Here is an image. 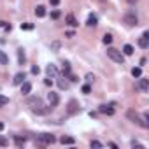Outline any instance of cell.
Returning a JSON list of instances; mask_svg holds the SVG:
<instances>
[{"instance_id":"7","label":"cell","mask_w":149,"mask_h":149,"mask_svg":"<svg viewBox=\"0 0 149 149\" xmlns=\"http://www.w3.org/2000/svg\"><path fill=\"white\" fill-rule=\"evenodd\" d=\"M48 102H49V105H51V107H56V105H58V102H60V97H58V93H54V91H49V93H48Z\"/></svg>"},{"instance_id":"22","label":"cell","mask_w":149,"mask_h":149,"mask_svg":"<svg viewBox=\"0 0 149 149\" xmlns=\"http://www.w3.org/2000/svg\"><path fill=\"white\" fill-rule=\"evenodd\" d=\"M0 63H2V65H7L9 63V58H7V54L4 51H0Z\"/></svg>"},{"instance_id":"1","label":"cell","mask_w":149,"mask_h":149,"mask_svg":"<svg viewBox=\"0 0 149 149\" xmlns=\"http://www.w3.org/2000/svg\"><path fill=\"white\" fill-rule=\"evenodd\" d=\"M27 103H28V107L32 109V112H33V114H39V116H44V114H48V112L53 109L51 105H46L44 102H42L40 97H30V98L27 100Z\"/></svg>"},{"instance_id":"11","label":"cell","mask_w":149,"mask_h":149,"mask_svg":"<svg viewBox=\"0 0 149 149\" xmlns=\"http://www.w3.org/2000/svg\"><path fill=\"white\" fill-rule=\"evenodd\" d=\"M67 112H69V114H76V112H79V103H77V100H70V102H69V109H67Z\"/></svg>"},{"instance_id":"29","label":"cell","mask_w":149,"mask_h":149,"mask_svg":"<svg viewBox=\"0 0 149 149\" xmlns=\"http://www.w3.org/2000/svg\"><path fill=\"white\" fill-rule=\"evenodd\" d=\"M82 93H84V95H90V93H91L90 84H84V86H82Z\"/></svg>"},{"instance_id":"20","label":"cell","mask_w":149,"mask_h":149,"mask_svg":"<svg viewBox=\"0 0 149 149\" xmlns=\"http://www.w3.org/2000/svg\"><path fill=\"white\" fill-rule=\"evenodd\" d=\"M25 60H27V56H25L23 49H18V61H19V65H23V63H25Z\"/></svg>"},{"instance_id":"15","label":"cell","mask_w":149,"mask_h":149,"mask_svg":"<svg viewBox=\"0 0 149 149\" xmlns=\"http://www.w3.org/2000/svg\"><path fill=\"white\" fill-rule=\"evenodd\" d=\"M86 25H88V27H97V25H98V18H97L95 14H90V16H88V21H86Z\"/></svg>"},{"instance_id":"5","label":"cell","mask_w":149,"mask_h":149,"mask_svg":"<svg viewBox=\"0 0 149 149\" xmlns=\"http://www.w3.org/2000/svg\"><path fill=\"white\" fill-rule=\"evenodd\" d=\"M123 21L128 27H137L139 25V18H137V14L135 12H128V14H125V18H123Z\"/></svg>"},{"instance_id":"35","label":"cell","mask_w":149,"mask_h":149,"mask_svg":"<svg viewBox=\"0 0 149 149\" xmlns=\"http://www.w3.org/2000/svg\"><path fill=\"white\" fill-rule=\"evenodd\" d=\"M69 79H70L72 82H77V81H79V77H77V76H72V74H69Z\"/></svg>"},{"instance_id":"33","label":"cell","mask_w":149,"mask_h":149,"mask_svg":"<svg viewBox=\"0 0 149 149\" xmlns=\"http://www.w3.org/2000/svg\"><path fill=\"white\" fill-rule=\"evenodd\" d=\"M51 18H53V19H58V18H60V11H53V12H51Z\"/></svg>"},{"instance_id":"18","label":"cell","mask_w":149,"mask_h":149,"mask_svg":"<svg viewBox=\"0 0 149 149\" xmlns=\"http://www.w3.org/2000/svg\"><path fill=\"white\" fill-rule=\"evenodd\" d=\"M30 91H32V84H30V82H27V81H25V82H23V84H21V93H23V95H28V93H30Z\"/></svg>"},{"instance_id":"27","label":"cell","mask_w":149,"mask_h":149,"mask_svg":"<svg viewBox=\"0 0 149 149\" xmlns=\"http://www.w3.org/2000/svg\"><path fill=\"white\" fill-rule=\"evenodd\" d=\"M58 86H60L61 90H69V82L63 81V79H60V81H58Z\"/></svg>"},{"instance_id":"8","label":"cell","mask_w":149,"mask_h":149,"mask_svg":"<svg viewBox=\"0 0 149 149\" xmlns=\"http://www.w3.org/2000/svg\"><path fill=\"white\" fill-rule=\"evenodd\" d=\"M139 46H140L142 49H147V48H149V32H144V33H142V37L139 39Z\"/></svg>"},{"instance_id":"34","label":"cell","mask_w":149,"mask_h":149,"mask_svg":"<svg viewBox=\"0 0 149 149\" xmlns=\"http://www.w3.org/2000/svg\"><path fill=\"white\" fill-rule=\"evenodd\" d=\"M39 72H40V69H39L37 65H33V67H32V74H33V76H37Z\"/></svg>"},{"instance_id":"32","label":"cell","mask_w":149,"mask_h":149,"mask_svg":"<svg viewBox=\"0 0 149 149\" xmlns=\"http://www.w3.org/2000/svg\"><path fill=\"white\" fill-rule=\"evenodd\" d=\"M60 46H61V44L56 40V42H53V44H51V49H53V51H58V49H60Z\"/></svg>"},{"instance_id":"3","label":"cell","mask_w":149,"mask_h":149,"mask_svg":"<svg viewBox=\"0 0 149 149\" xmlns=\"http://www.w3.org/2000/svg\"><path fill=\"white\" fill-rule=\"evenodd\" d=\"M107 56L112 60V61H116V63H125V56H123V53L119 51V49H116V48H109L107 49Z\"/></svg>"},{"instance_id":"24","label":"cell","mask_w":149,"mask_h":149,"mask_svg":"<svg viewBox=\"0 0 149 149\" xmlns=\"http://www.w3.org/2000/svg\"><path fill=\"white\" fill-rule=\"evenodd\" d=\"M132 76H133V77H140V76H142V69H140V67H133V69H132Z\"/></svg>"},{"instance_id":"12","label":"cell","mask_w":149,"mask_h":149,"mask_svg":"<svg viewBox=\"0 0 149 149\" xmlns=\"http://www.w3.org/2000/svg\"><path fill=\"white\" fill-rule=\"evenodd\" d=\"M46 74H48V77H51V79H53V77H56V76H58V69H56L54 65H48V67H46Z\"/></svg>"},{"instance_id":"26","label":"cell","mask_w":149,"mask_h":149,"mask_svg":"<svg viewBox=\"0 0 149 149\" xmlns=\"http://www.w3.org/2000/svg\"><path fill=\"white\" fill-rule=\"evenodd\" d=\"M7 103H9V98H7L5 95H0V109H2V107H5Z\"/></svg>"},{"instance_id":"14","label":"cell","mask_w":149,"mask_h":149,"mask_svg":"<svg viewBox=\"0 0 149 149\" xmlns=\"http://www.w3.org/2000/svg\"><path fill=\"white\" fill-rule=\"evenodd\" d=\"M60 142L65 146V144H69V146H72V144H76V139L74 137H69V135H63V137H60Z\"/></svg>"},{"instance_id":"30","label":"cell","mask_w":149,"mask_h":149,"mask_svg":"<svg viewBox=\"0 0 149 149\" xmlns=\"http://www.w3.org/2000/svg\"><path fill=\"white\" fill-rule=\"evenodd\" d=\"M91 147H95V149H100L102 147V142H98V140H91V144H90Z\"/></svg>"},{"instance_id":"2","label":"cell","mask_w":149,"mask_h":149,"mask_svg":"<svg viewBox=\"0 0 149 149\" xmlns=\"http://www.w3.org/2000/svg\"><path fill=\"white\" fill-rule=\"evenodd\" d=\"M126 118H128L130 121H133V123H137V125H140L142 128H149V123H147V114H144V116H139L133 109H130V111H126Z\"/></svg>"},{"instance_id":"10","label":"cell","mask_w":149,"mask_h":149,"mask_svg":"<svg viewBox=\"0 0 149 149\" xmlns=\"http://www.w3.org/2000/svg\"><path fill=\"white\" fill-rule=\"evenodd\" d=\"M25 79H27V74H25V72H18V74L14 76V79H12V84L19 86V84H23V82H25Z\"/></svg>"},{"instance_id":"16","label":"cell","mask_w":149,"mask_h":149,"mask_svg":"<svg viewBox=\"0 0 149 149\" xmlns=\"http://www.w3.org/2000/svg\"><path fill=\"white\" fill-rule=\"evenodd\" d=\"M35 16L37 18H44L46 16V7L44 5H37L35 7Z\"/></svg>"},{"instance_id":"41","label":"cell","mask_w":149,"mask_h":149,"mask_svg":"<svg viewBox=\"0 0 149 149\" xmlns=\"http://www.w3.org/2000/svg\"><path fill=\"white\" fill-rule=\"evenodd\" d=\"M135 2H139V0H128V4H135Z\"/></svg>"},{"instance_id":"6","label":"cell","mask_w":149,"mask_h":149,"mask_svg":"<svg viewBox=\"0 0 149 149\" xmlns=\"http://www.w3.org/2000/svg\"><path fill=\"white\" fill-rule=\"evenodd\" d=\"M137 88L142 91V93H146L147 90H149V79H146V77H139V84H137Z\"/></svg>"},{"instance_id":"39","label":"cell","mask_w":149,"mask_h":149,"mask_svg":"<svg viewBox=\"0 0 149 149\" xmlns=\"http://www.w3.org/2000/svg\"><path fill=\"white\" fill-rule=\"evenodd\" d=\"M49 4H51V5H58V4H60V0H49Z\"/></svg>"},{"instance_id":"25","label":"cell","mask_w":149,"mask_h":149,"mask_svg":"<svg viewBox=\"0 0 149 149\" xmlns=\"http://www.w3.org/2000/svg\"><path fill=\"white\" fill-rule=\"evenodd\" d=\"M102 42H103L105 46H109L111 42H112V35H109V33H105V35H103V39H102Z\"/></svg>"},{"instance_id":"17","label":"cell","mask_w":149,"mask_h":149,"mask_svg":"<svg viewBox=\"0 0 149 149\" xmlns=\"http://www.w3.org/2000/svg\"><path fill=\"white\" fill-rule=\"evenodd\" d=\"M14 142H16V146H18V147H23V146H25V142H27V137L14 135Z\"/></svg>"},{"instance_id":"28","label":"cell","mask_w":149,"mask_h":149,"mask_svg":"<svg viewBox=\"0 0 149 149\" xmlns=\"http://www.w3.org/2000/svg\"><path fill=\"white\" fill-rule=\"evenodd\" d=\"M33 25L32 23H21V30H32Z\"/></svg>"},{"instance_id":"13","label":"cell","mask_w":149,"mask_h":149,"mask_svg":"<svg viewBox=\"0 0 149 149\" xmlns=\"http://www.w3.org/2000/svg\"><path fill=\"white\" fill-rule=\"evenodd\" d=\"M65 21H67L70 27H77V25H79V21L76 19V16H74V14H67V16H65Z\"/></svg>"},{"instance_id":"38","label":"cell","mask_w":149,"mask_h":149,"mask_svg":"<svg viewBox=\"0 0 149 149\" xmlns=\"http://www.w3.org/2000/svg\"><path fill=\"white\" fill-rule=\"evenodd\" d=\"M44 84H46V86H51V84H53V81H51V77H49V79H46V81H44Z\"/></svg>"},{"instance_id":"40","label":"cell","mask_w":149,"mask_h":149,"mask_svg":"<svg viewBox=\"0 0 149 149\" xmlns=\"http://www.w3.org/2000/svg\"><path fill=\"white\" fill-rule=\"evenodd\" d=\"M2 130H4V123H2V121H0V132H2Z\"/></svg>"},{"instance_id":"4","label":"cell","mask_w":149,"mask_h":149,"mask_svg":"<svg viewBox=\"0 0 149 149\" xmlns=\"http://www.w3.org/2000/svg\"><path fill=\"white\" fill-rule=\"evenodd\" d=\"M54 135H51V133H40L39 137H37V140H35V144H39V146H49V144H54Z\"/></svg>"},{"instance_id":"23","label":"cell","mask_w":149,"mask_h":149,"mask_svg":"<svg viewBox=\"0 0 149 149\" xmlns=\"http://www.w3.org/2000/svg\"><path fill=\"white\" fill-rule=\"evenodd\" d=\"M0 28L2 30H5V32H11V23H7V21H0Z\"/></svg>"},{"instance_id":"36","label":"cell","mask_w":149,"mask_h":149,"mask_svg":"<svg viewBox=\"0 0 149 149\" xmlns=\"http://www.w3.org/2000/svg\"><path fill=\"white\" fill-rule=\"evenodd\" d=\"M93 79H95V76H93V74H88V76H86V81H88V82H91Z\"/></svg>"},{"instance_id":"37","label":"cell","mask_w":149,"mask_h":149,"mask_svg":"<svg viewBox=\"0 0 149 149\" xmlns=\"http://www.w3.org/2000/svg\"><path fill=\"white\" fill-rule=\"evenodd\" d=\"M65 37H69V39H72V37H74V32H72V30H69V32L65 33Z\"/></svg>"},{"instance_id":"19","label":"cell","mask_w":149,"mask_h":149,"mask_svg":"<svg viewBox=\"0 0 149 149\" xmlns=\"http://www.w3.org/2000/svg\"><path fill=\"white\" fill-rule=\"evenodd\" d=\"M61 74H63V76H69V74H70V63H69V61H63V65H61Z\"/></svg>"},{"instance_id":"9","label":"cell","mask_w":149,"mask_h":149,"mask_svg":"<svg viewBox=\"0 0 149 149\" xmlns=\"http://www.w3.org/2000/svg\"><path fill=\"white\" fill-rule=\"evenodd\" d=\"M102 114H107V116H112L114 114V103H109V105H100L98 109Z\"/></svg>"},{"instance_id":"31","label":"cell","mask_w":149,"mask_h":149,"mask_svg":"<svg viewBox=\"0 0 149 149\" xmlns=\"http://www.w3.org/2000/svg\"><path fill=\"white\" fill-rule=\"evenodd\" d=\"M0 146H2V147H5V146H9V140H7L5 137H2V135H0Z\"/></svg>"},{"instance_id":"21","label":"cell","mask_w":149,"mask_h":149,"mask_svg":"<svg viewBox=\"0 0 149 149\" xmlns=\"http://www.w3.org/2000/svg\"><path fill=\"white\" fill-rule=\"evenodd\" d=\"M123 53H125L126 56L133 54V46H130V44H125V48H123Z\"/></svg>"}]
</instances>
